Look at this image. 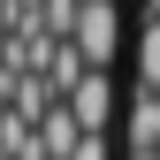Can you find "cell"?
Returning <instances> with one entry per match:
<instances>
[{"label":"cell","instance_id":"4","mask_svg":"<svg viewBox=\"0 0 160 160\" xmlns=\"http://www.w3.org/2000/svg\"><path fill=\"white\" fill-rule=\"evenodd\" d=\"M76 145H84V130H76L69 107H46V114H38V152H46V160H69Z\"/></svg>","mask_w":160,"mask_h":160},{"label":"cell","instance_id":"5","mask_svg":"<svg viewBox=\"0 0 160 160\" xmlns=\"http://www.w3.org/2000/svg\"><path fill=\"white\" fill-rule=\"evenodd\" d=\"M130 61H137V84H145V92H160V15H145V23H137Z\"/></svg>","mask_w":160,"mask_h":160},{"label":"cell","instance_id":"2","mask_svg":"<svg viewBox=\"0 0 160 160\" xmlns=\"http://www.w3.org/2000/svg\"><path fill=\"white\" fill-rule=\"evenodd\" d=\"M61 107L76 114V130H84V137H107V130H114V114H122V99H114V76H107V69H92L84 84L61 99Z\"/></svg>","mask_w":160,"mask_h":160},{"label":"cell","instance_id":"3","mask_svg":"<svg viewBox=\"0 0 160 160\" xmlns=\"http://www.w3.org/2000/svg\"><path fill=\"white\" fill-rule=\"evenodd\" d=\"M122 137H130V152H160V92L137 84L122 99Z\"/></svg>","mask_w":160,"mask_h":160},{"label":"cell","instance_id":"8","mask_svg":"<svg viewBox=\"0 0 160 160\" xmlns=\"http://www.w3.org/2000/svg\"><path fill=\"white\" fill-rule=\"evenodd\" d=\"M122 160H160V152H122Z\"/></svg>","mask_w":160,"mask_h":160},{"label":"cell","instance_id":"7","mask_svg":"<svg viewBox=\"0 0 160 160\" xmlns=\"http://www.w3.org/2000/svg\"><path fill=\"white\" fill-rule=\"evenodd\" d=\"M8 114H15V107H8V76H0V130H8Z\"/></svg>","mask_w":160,"mask_h":160},{"label":"cell","instance_id":"1","mask_svg":"<svg viewBox=\"0 0 160 160\" xmlns=\"http://www.w3.org/2000/svg\"><path fill=\"white\" fill-rule=\"evenodd\" d=\"M76 53H84V69H107L114 53H122V15H114V0H84V15H76Z\"/></svg>","mask_w":160,"mask_h":160},{"label":"cell","instance_id":"6","mask_svg":"<svg viewBox=\"0 0 160 160\" xmlns=\"http://www.w3.org/2000/svg\"><path fill=\"white\" fill-rule=\"evenodd\" d=\"M69 160H114V145H107V137H84V145H76Z\"/></svg>","mask_w":160,"mask_h":160},{"label":"cell","instance_id":"9","mask_svg":"<svg viewBox=\"0 0 160 160\" xmlns=\"http://www.w3.org/2000/svg\"><path fill=\"white\" fill-rule=\"evenodd\" d=\"M145 15H160V0H145Z\"/></svg>","mask_w":160,"mask_h":160}]
</instances>
